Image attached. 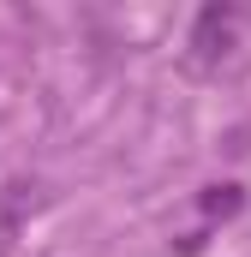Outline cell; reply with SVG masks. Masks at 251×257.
I'll return each instance as SVG.
<instances>
[{"label":"cell","mask_w":251,"mask_h":257,"mask_svg":"<svg viewBox=\"0 0 251 257\" xmlns=\"http://www.w3.org/2000/svg\"><path fill=\"white\" fill-rule=\"evenodd\" d=\"M251 60V12L245 6H203L186 36V66L197 78H233Z\"/></svg>","instance_id":"1"},{"label":"cell","mask_w":251,"mask_h":257,"mask_svg":"<svg viewBox=\"0 0 251 257\" xmlns=\"http://www.w3.org/2000/svg\"><path fill=\"white\" fill-rule=\"evenodd\" d=\"M36 203H42V186L36 180H6L0 186V257L18 245V233H24V221H30Z\"/></svg>","instance_id":"2"}]
</instances>
